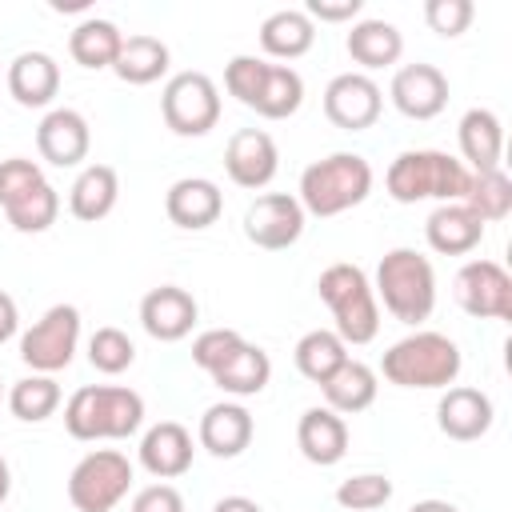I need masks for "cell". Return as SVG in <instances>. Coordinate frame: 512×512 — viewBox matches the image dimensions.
Masks as SVG:
<instances>
[{"instance_id": "3", "label": "cell", "mask_w": 512, "mask_h": 512, "mask_svg": "<svg viewBox=\"0 0 512 512\" xmlns=\"http://www.w3.org/2000/svg\"><path fill=\"white\" fill-rule=\"evenodd\" d=\"M372 192V164L360 152H332L324 160H312L300 172V208L304 216H340L356 204H364Z\"/></svg>"}, {"instance_id": "38", "label": "cell", "mask_w": 512, "mask_h": 512, "mask_svg": "<svg viewBox=\"0 0 512 512\" xmlns=\"http://www.w3.org/2000/svg\"><path fill=\"white\" fill-rule=\"evenodd\" d=\"M388 500H392V480L384 472H360L340 480L336 488V504L348 512H372V508H384Z\"/></svg>"}, {"instance_id": "32", "label": "cell", "mask_w": 512, "mask_h": 512, "mask_svg": "<svg viewBox=\"0 0 512 512\" xmlns=\"http://www.w3.org/2000/svg\"><path fill=\"white\" fill-rule=\"evenodd\" d=\"M296 368H300V376L304 380H312V384H324L344 360H348V344L332 332V328H312V332H304L300 340H296Z\"/></svg>"}, {"instance_id": "1", "label": "cell", "mask_w": 512, "mask_h": 512, "mask_svg": "<svg viewBox=\"0 0 512 512\" xmlns=\"http://www.w3.org/2000/svg\"><path fill=\"white\" fill-rule=\"evenodd\" d=\"M468 184H472V172L464 168V160L440 148H408L384 172V188L396 204H420V200L464 204Z\"/></svg>"}, {"instance_id": "43", "label": "cell", "mask_w": 512, "mask_h": 512, "mask_svg": "<svg viewBox=\"0 0 512 512\" xmlns=\"http://www.w3.org/2000/svg\"><path fill=\"white\" fill-rule=\"evenodd\" d=\"M128 512H184V496L172 484H148L132 496Z\"/></svg>"}, {"instance_id": "49", "label": "cell", "mask_w": 512, "mask_h": 512, "mask_svg": "<svg viewBox=\"0 0 512 512\" xmlns=\"http://www.w3.org/2000/svg\"><path fill=\"white\" fill-rule=\"evenodd\" d=\"M52 8L56 12H80V8H88V0H68V4L64 0H52Z\"/></svg>"}, {"instance_id": "50", "label": "cell", "mask_w": 512, "mask_h": 512, "mask_svg": "<svg viewBox=\"0 0 512 512\" xmlns=\"http://www.w3.org/2000/svg\"><path fill=\"white\" fill-rule=\"evenodd\" d=\"M0 396H4V388H0Z\"/></svg>"}, {"instance_id": "44", "label": "cell", "mask_w": 512, "mask_h": 512, "mask_svg": "<svg viewBox=\"0 0 512 512\" xmlns=\"http://www.w3.org/2000/svg\"><path fill=\"white\" fill-rule=\"evenodd\" d=\"M360 8H364V0H308L304 16L308 20H324V24H340V20L360 16Z\"/></svg>"}, {"instance_id": "30", "label": "cell", "mask_w": 512, "mask_h": 512, "mask_svg": "<svg viewBox=\"0 0 512 512\" xmlns=\"http://www.w3.org/2000/svg\"><path fill=\"white\" fill-rule=\"evenodd\" d=\"M120 44H124V32H120L112 20H100V16L80 20V24L72 28V36H68L72 60H76L80 68H92V72L112 68L116 56H120Z\"/></svg>"}, {"instance_id": "47", "label": "cell", "mask_w": 512, "mask_h": 512, "mask_svg": "<svg viewBox=\"0 0 512 512\" xmlns=\"http://www.w3.org/2000/svg\"><path fill=\"white\" fill-rule=\"evenodd\" d=\"M408 512H460V508L448 504V500H436V496H432V500H416Z\"/></svg>"}, {"instance_id": "39", "label": "cell", "mask_w": 512, "mask_h": 512, "mask_svg": "<svg viewBox=\"0 0 512 512\" xmlns=\"http://www.w3.org/2000/svg\"><path fill=\"white\" fill-rule=\"evenodd\" d=\"M264 76H268V60H260V56H232L228 68H224V88L244 108H252L260 88H264Z\"/></svg>"}, {"instance_id": "5", "label": "cell", "mask_w": 512, "mask_h": 512, "mask_svg": "<svg viewBox=\"0 0 512 512\" xmlns=\"http://www.w3.org/2000/svg\"><path fill=\"white\" fill-rule=\"evenodd\" d=\"M316 292L320 300L328 304L332 312V332L344 340V344H372L376 332H380V304H376V292L364 276V268L356 264H328L316 280Z\"/></svg>"}, {"instance_id": "28", "label": "cell", "mask_w": 512, "mask_h": 512, "mask_svg": "<svg viewBox=\"0 0 512 512\" xmlns=\"http://www.w3.org/2000/svg\"><path fill=\"white\" fill-rule=\"evenodd\" d=\"M344 48H348V56H352L360 68L372 72V68H388V64L400 60L404 36H400V28L388 24V20H360V24H352Z\"/></svg>"}, {"instance_id": "23", "label": "cell", "mask_w": 512, "mask_h": 512, "mask_svg": "<svg viewBox=\"0 0 512 512\" xmlns=\"http://www.w3.org/2000/svg\"><path fill=\"white\" fill-rule=\"evenodd\" d=\"M8 92L20 108H44L60 92V64L48 52H20L8 64Z\"/></svg>"}, {"instance_id": "40", "label": "cell", "mask_w": 512, "mask_h": 512, "mask_svg": "<svg viewBox=\"0 0 512 512\" xmlns=\"http://www.w3.org/2000/svg\"><path fill=\"white\" fill-rule=\"evenodd\" d=\"M240 344H244V336H240L236 328H208V332H200V336L192 340V364L212 376Z\"/></svg>"}, {"instance_id": "11", "label": "cell", "mask_w": 512, "mask_h": 512, "mask_svg": "<svg viewBox=\"0 0 512 512\" xmlns=\"http://www.w3.org/2000/svg\"><path fill=\"white\" fill-rule=\"evenodd\" d=\"M244 236L264 252H284L304 236V208L288 192H264L244 212Z\"/></svg>"}, {"instance_id": "20", "label": "cell", "mask_w": 512, "mask_h": 512, "mask_svg": "<svg viewBox=\"0 0 512 512\" xmlns=\"http://www.w3.org/2000/svg\"><path fill=\"white\" fill-rule=\"evenodd\" d=\"M192 432L176 420H160L140 436V464L156 480H176L192 468Z\"/></svg>"}, {"instance_id": "4", "label": "cell", "mask_w": 512, "mask_h": 512, "mask_svg": "<svg viewBox=\"0 0 512 512\" xmlns=\"http://www.w3.org/2000/svg\"><path fill=\"white\" fill-rule=\"evenodd\" d=\"M460 368L464 356L444 332H412L396 340L380 360L384 380L396 388H448L456 384Z\"/></svg>"}, {"instance_id": "7", "label": "cell", "mask_w": 512, "mask_h": 512, "mask_svg": "<svg viewBox=\"0 0 512 512\" xmlns=\"http://www.w3.org/2000/svg\"><path fill=\"white\" fill-rule=\"evenodd\" d=\"M132 488V460L116 448L88 452L68 476V500L76 512H112Z\"/></svg>"}, {"instance_id": "18", "label": "cell", "mask_w": 512, "mask_h": 512, "mask_svg": "<svg viewBox=\"0 0 512 512\" xmlns=\"http://www.w3.org/2000/svg\"><path fill=\"white\" fill-rule=\"evenodd\" d=\"M164 212L176 228L184 232H200V228H212L224 212V192L216 188V180L208 176H184L168 188L164 196Z\"/></svg>"}, {"instance_id": "42", "label": "cell", "mask_w": 512, "mask_h": 512, "mask_svg": "<svg viewBox=\"0 0 512 512\" xmlns=\"http://www.w3.org/2000/svg\"><path fill=\"white\" fill-rule=\"evenodd\" d=\"M44 184V172L36 160H24V156H8L0 160V208L12 204L16 196H24L28 188Z\"/></svg>"}, {"instance_id": "21", "label": "cell", "mask_w": 512, "mask_h": 512, "mask_svg": "<svg viewBox=\"0 0 512 512\" xmlns=\"http://www.w3.org/2000/svg\"><path fill=\"white\" fill-rule=\"evenodd\" d=\"M296 444H300V456L308 464L332 468L348 452V424L332 408H308L300 416V424H296Z\"/></svg>"}, {"instance_id": "9", "label": "cell", "mask_w": 512, "mask_h": 512, "mask_svg": "<svg viewBox=\"0 0 512 512\" xmlns=\"http://www.w3.org/2000/svg\"><path fill=\"white\" fill-rule=\"evenodd\" d=\"M76 344H80V308H76V304H52V308L20 336V360H24L32 372L52 376V372H60V368L72 364Z\"/></svg>"}, {"instance_id": "26", "label": "cell", "mask_w": 512, "mask_h": 512, "mask_svg": "<svg viewBox=\"0 0 512 512\" xmlns=\"http://www.w3.org/2000/svg\"><path fill=\"white\" fill-rule=\"evenodd\" d=\"M376 388H380L376 372H372L364 360H352V356H348V360L320 384V392H324V408H332V412H340V416H356V412L372 408Z\"/></svg>"}, {"instance_id": "14", "label": "cell", "mask_w": 512, "mask_h": 512, "mask_svg": "<svg viewBox=\"0 0 512 512\" xmlns=\"http://www.w3.org/2000/svg\"><path fill=\"white\" fill-rule=\"evenodd\" d=\"M388 96H392V104H396L400 116H408V120H432L448 104V76L436 64H404V68H396Z\"/></svg>"}, {"instance_id": "46", "label": "cell", "mask_w": 512, "mask_h": 512, "mask_svg": "<svg viewBox=\"0 0 512 512\" xmlns=\"http://www.w3.org/2000/svg\"><path fill=\"white\" fill-rule=\"evenodd\" d=\"M212 512H264V508L256 500H248V496H224V500L212 504Z\"/></svg>"}, {"instance_id": "8", "label": "cell", "mask_w": 512, "mask_h": 512, "mask_svg": "<svg viewBox=\"0 0 512 512\" xmlns=\"http://www.w3.org/2000/svg\"><path fill=\"white\" fill-rule=\"evenodd\" d=\"M160 112L176 136H208L220 120V92L204 72H176L160 92Z\"/></svg>"}, {"instance_id": "12", "label": "cell", "mask_w": 512, "mask_h": 512, "mask_svg": "<svg viewBox=\"0 0 512 512\" xmlns=\"http://www.w3.org/2000/svg\"><path fill=\"white\" fill-rule=\"evenodd\" d=\"M384 92L368 72H340L324 88V116L344 132H364L380 120Z\"/></svg>"}, {"instance_id": "6", "label": "cell", "mask_w": 512, "mask_h": 512, "mask_svg": "<svg viewBox=\"0 0 512 512\" xmlns=\"http://www.w3.org/2000/svg\"><path fill=\"white\" fill-rule=\"evenodd\" d=\"M384 308L400 324H420L436 308V272L432 260L420 256L416 248H392L376 264V288H372Z\"/></svg>"}, {"instance_id": "2", "label": "cell", "mask_w": 512, "mask_h": 512, "mask_svg": "<svg viewBox=\"0 0 512 512\" xmlns=\"http://www.w3.org/2000/svg\"><path fill=\"white\" fill-rule=\"evenodd\" d=\"M144 424V396L124 384H84L64 404V428L72 440H128Z\"/></svg>"}, {"instance_id": "41", "label": "cell", "mask_w": 512, "mask_h": 512, "mask_svg": "<svg viewBox=\"0 0 512 512\" xmlns=\"http://www.w3.org/2000/svg\"><path fill=\"white\" fill-rule=\"evenodd\" d=\"M472 16H476V4H472V0H428V4H424L428 28H432L436 36H444V40L468 32Z\"/></svg>"}, {"instance_id": "16", "label": "cell", "mask_w": 512, "mask_h": 512, "mask_svg": "<svg viewBox=\"0 0 512 512\" xmlns=\"http://www.w3.org/2000/svg\"><path fill=\"white\" fill-rule=\"evenodd\" d=\"M36 148L52 168H76L92 148L88 120L76 108H52L36 128Z\"/></svg>"}, {"instance_id": "48", "label": "cell", "mask_w": 512, "mask_h": 512, "mask_svg": "<svg viewBox=\"0 0 512 512\" xmlns=\"http://www.w3.org/2000/svg\"><path fill=\"white\" fill-rule=\"evenodd\" d=\"M8 492H12V472H8V460H4V452H0V504L8 500Z\"/></svg>"}, {"instance_id": "27", "label": "cell", "mask_w": 512, "mask_h": 512, "mask_svg": "<svg viewBox=\"0 0 512 512\" xmlns=\"http://www.w3.org/2000/svg\"><path fill=\"white\" fill-rule=\"evenodd\" d=\"M268 380H272V360L260 344H248V340L212 372V384L228 396H256L268 388Z\"/></svg>"}, {"instance_id": "17", "label": "cell", "mask_w": 512, "mask_h": 512, "mask_svg": "<svg viewBox=\"0 0 512 512\" xmlns=\"http://www.w3.org/2000/svg\"><path fill=\"white\" fill-rule=\"evenodd\" d=\"M496 420V408L488 400V392L480 388H468V384H456V388H444L440 404H436V424L448 440H480Z\"/></svg>"}, {"instance_id": "37", "label": "cell", "mask_w": 512, "mask_h": 512, "mask_svg": "<svg viewBox=\"0 0 512 512\" xmlns=\"http://www.w3.org/2000/svg\"><path fill=\"white\" fill-rule=\"evenodd\" d=\"M88 360H92L96 372H104V376H120L124 368H132V360H136V344L128 340V332L104 324V328H96L92 340H88Z\"/></svg>"}, {"instance_id": "25", "label": "cell", "mask_w": 512, "mask_h": 512, "mask_svg": "<svg viewBox=\"0 0 512 512\" xmlns=\"http://www.w3.org/2000/svg\"><path fill=\"white\" fill-rule=\"evenodd\" d=\"M120 200V176L112 164H88L80 168V176L68 188V212L84 224L104 220Z\"/></svg>"}, {"instance_id": "34", "label": "cell", "mask_w": 512, "mask_h": 512, "mask_svg": "<svg viewBox=\"0 0 512 512\" xmlns=\"http://www.w3.org/2000/svg\"><path fill=\"white\" fill-rule=\"evenodd\" d=\"M464 208L476 212L480 224H500V220H508V212H512V180H508L500 168L472 172Z\"/></svg>"}, {"instance_id": "45", "label": "cell", "mask_w": 512, "mask_h": 512, "mask_svg": "<svg viewBox=\"0 0 512 512\" xmlns=\"http://www.w3.org/2000/svg\"><path fill=\"white\" fill-rule=\"evenodd\" d=\"M16 328H20V312H16V300L0 288V344L4 340H12L16 336Z\"/></svg>"}, {"instance_id": "33", "label": "cell", "mask_w": 512, "mask_h": 512, "mask_svg": "<svg viewBox=\"0 0 512 512\" xmlns=\"http://www.w3.org/2000/svg\"><path fill=\"white\" fill-rule=\"evenodd\" d=\"M300 104H304L300 72L292 64H268V76H264V88H260L252 112L264 116V120H288V116L300 112Z\"/></svg>"}, {"instance_id": "35", "label": "cell", "mask_w": 512, "mask_h": 512, "mask_svg": "<svg viewBox=\"0 0 512 512\" xmlns=\"http://www.w3.org/2000/svg\"><path fill=\"white\" fill-rule=\"evenodd\" d=\"M8 408H12L16 420L40 424V420H48V416L60 408V384H56L52 376L32 372V376H24V380H16V384L8 388Z\"/></svg>"}, {"instance_id": "24", "label": "cell", "mask_w": 512, "mask_h": 512, "mask_svg": "<svg viewBox=\"0 0 512 512\" xmlns=\"http://www.w3.org/2000/svg\"><path fill=\"white\" fill-rule=\"evenodd\" d=\"M428 248L440 256H468L484 240V224L464 204H436V212L424 224Z\"/></svg>"}, {"instance_id": "36", "label": "cell", "mask_w": 512, "mask_h": 512, "mask_svg": "<svg viewBox=\"0 0 512 512\" xmlns=\"http://www.w3.org/2000/svg\"><path fill=\"white\" fill-rule=\"evenodd\" d=\"M4 216H8V224L16 232H48L56 224V216H60V196L44 180V184L28 188L24 196H16L12 204H4Z\"/></svg>"}, {"instance_id": "22", "label": "cell", "mask_w": 512, "mask_h": 512, "mask_svg": "<svg viewBox=\"0 0 512 512\" xmlns=\"http://www.w3.org/2000/svg\"><path fill=\"white\" fill-rule=\"evenodd\" d=\"M460 156L468 160L464 168L468 172H488V168H500V156H504V124L492 108H468L460 116Z\"/></svg>"}, {"instance_id": "31", "label": "cell", "mask_w": 512, "mask_h": 512, "mask_svg": "<svg viewBox=\"0 0 512 512\" xmlns=\"http://www.w3.org/2000/svg\"><path fill=\"white\" fill-rule=\"evenodd\" d=\"M112 72H116L124 84H152V80H160V76L168 72V44L156 40V36H148V32L124 36Z\"/></svg>"}, {"instance_id": "19", "label": "cell", "mask_w": 512, "mask_h": 512, "mask_svg": "<svg viewBox=\"0 0 512 512\" xmlns=\"http://www.w3.org/2000/svg\"><path fill=\"white\" fill-rule=\"evenodd\" d=\"M196 436H200V448H204V452H212L216 460H232V456H240V452L252 444L256 424H252V412H248L244 404L220 400V404H212V408L200 416Z\"/></svg>"}, {"instance_id": "13", "label": "cell", "mask_w": 512, "mask_h": 512, "mask_svg": "<svg viewBox=\"0 0 512 512\" xmlns=\"http://www.w3.org/2000/svg\"><path fill=\"white\" fill-rule=\"evenodd\" d=\"M280 168V152H276V140L264 132V128H240L228 136V148H224V172L236 188H264L272 184Z\"/></svg>"}, {"instance_id": "29", "label": "cell", "mask_w": 512, "mask_h": 512, "mask_svg": "<svg viewBox=\"0 0 512 512\" xmlns=\"http://www.w3.org/2000/svg\"><path fill=\"white\" fill-rule=\"evenodd\" d=\"M316 24L304 16V8H280L260 24V48L276 60H296L312 48Z\"/></svg>"}, {"instance_id": "15", "label": "cell", "mask_w": 512, "mask_h": 512, "mask_svg": "<svg viewBox=\"0 0 512 512\" xmlns=\"http://www.w3.org/2000/svg\"><path fill=\"white\" fill-rule=\"evenodd\" d=\"M196 316H200L196 296H192L188 288H180V284H160V288H152V292L140 300V324H144V332H148L152 340H160V344L184 340V336L192 332Z\"/></svg>"}, {"instance_id": "10", "label": "cell", "mask_w": 512, "mask_h": 512, "mask_svg": "<svg viewBox=\"0 0 512 512\" xmlns=\"http://www.w3.org/2000/svg\"><path fill=\"white\" fill-rule=\"evenodd\" d=\"M452 296L476 320H512V276L496 260H468L452 280Z\"/></svg>"}]
</instances>
